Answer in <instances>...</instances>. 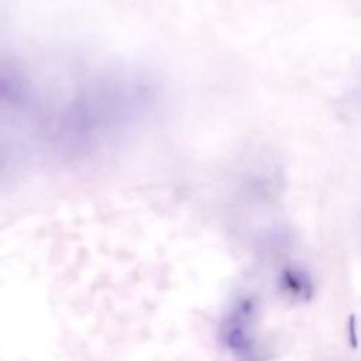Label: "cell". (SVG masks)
Instances as JSON below:
<instances>
[{"label": "cell", "instance_id": "1", "mask_svg": "<svg viewBox=\"0 0 361 361\" xmlns=\"http://www.w3.org/2000/svg\"><path fill=\"white\" fill-rule=\"evenodd\" d=\"M159 86L149 72L113 65L71 83L42 120L45 142L62 161L80 162L123 141L151 113Z\"/></svg>", "mask_w": 361, "mask_h": 361}, {"label": "cell", "instance_id": "2", "mask_svg": "<svg viewBox=\"0 0 361 361\" xmlns=\"http://www.w3.org/2000/svg\"><path fill=\"white\" fill-rule=\"evenodd\" d=\"M28 159V145L20 130L0 126V186L16 180Z\"/></svg>", "mask_w": 361, "mask_h": 361}, {"label": "cell", "instance_id": "3", "mask_svg": "<svg viewBox=\"0 0 361 361\" xmlns=\"http://www.w3.org/2000/svg\"><path fill=\"white\" fill-rule=\"evenodd\" d=\"M251 314V303L245 302L240 307L238 313L230 317L223 327V340L234 351H248L251 347V336L248 334L247 320Z\"/></svg>", "mask_w": 361, "mask_h": 361}, {"label": "cell", "instance_id": "4", "mask_svg": "<svg viewBox=\"0 0 361 361\" xmlns=\"http://www.w3.org/2000/svg\"><path fill=\"white\" fill-rule=\"evenodd\" d=\"M281 289L290 299L298 302H307L314 292L313 282L306 271L298 267H286L279 278Z\"/></svg>", "mask_w": 361, "mask_h": 361}, {"label": "cell", "instance_id": "5", "mask_svg": "<svg viewBox=\"0 0 361 361\" xmlns=\"http://www.w3.org/2000/svg\"><path fill=\"white\" fill-rule=\"evenodd\" d=\"M348 343L353 348L358 347L357 324H355V316L354 314H350V317H348Z\"/></svg>", "mask_w": 361, "mask_h": 361}]
</instances>
